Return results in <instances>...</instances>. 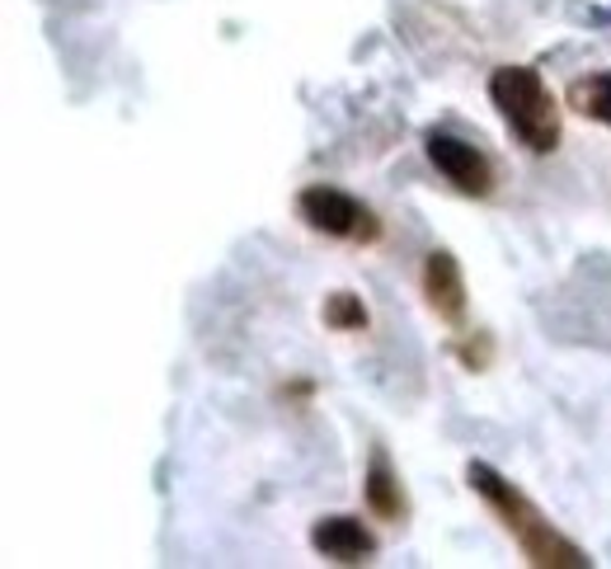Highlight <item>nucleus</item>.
<instances>
[{"instance_id":"1","label":"nucleus","mask_w":611,"mask_h":569,"mask_svg":"<svg viewBox=\"0 0 611 569\" xmlns=\"http://www.w3.org/2000/svg\"><path fill=\"white\" fill-rule=\"evenodd\" d=\"M466 485H470V495L499 518V527L512 537V546L522 551L527 565H537V569H593V556H588L579 541H569L560 527L522 495V485H512L503 470H495L489 461H466Z\"/></svg>"},{"instance_id":"2","label":"nucleus","mask_w":611,"mask_h":569,"mask_svg":"<svg viewBox=\"0 0 611 569\" xmlns=\"http://www.w3.org/2000/svg\"><path fill=\"white\" fill-rule=\"evenodd\" d=\"M489 104L499 109L512 142L531 155H550L560 146V104L537 67H495L489 71Z\"/></svg>"},{"instance_id":"3","label":"nucleus","mask_w":611,"mask_h":569,"mask_svg":"<svg viewBox=\"0 0 611 569\" xmlns=\"http://www.w3.org/2000/svg\"><path fill=\"white\" fill-rule=\"evenodd\" d=\"M297 217L315 235H329V241H344V245H377L386 231L377 212L339 184H306L297 193Z\"/></svg>"},{"instance_id":"4","label":"nucleus","mask_w":611,"mask_h":569,"mask_svg":"<svg viewBox=\"0 0 611 569\" xmlns=\"http://www.w3.org/2000/svg\"><path fill=\"white\" fill-rule=\"evenodd\" d=\"M424 151H428L432 170H438L442 180L461 193V199H489V193L499 189L495 161H489L476 142H466V136L447 132V128H428L424 132Z\"/></svg>"},{"instance_id":"5","label":"nucleus","mask_w":611,"mask_h":569,"mask_svg":"<svg viewBox=\"0 0 611 569\" xmlns=\"http://www.w3.org/2000/svg\"><path fill=\"white\" fill-rule=\"evenodd\" d=\"M419 283H424V302L428 311L438 316L442 325L457 329L466 321V273H461V260L451 250H432L428 260H424V273H419Z\"/></svg>"},{"instance_id":"6","label":"nucleus","mask_w":611,"mask_h":569,"mask_svg":"<svg viewBox=\"0 0 611 569\" xmlns=\"http://www.w3.org/2000/svg\"><path fill=\"white\" fill-rule=\"evenodd\" d=\"M310 551L325 556L334 565H367L377 556V537H371V527L353 514H329L310 527Z\"/></svg>"},{"instance_id":"7","label":"nucleus","mask_w":611,"mask_h":569,"mask_svg":"<svg viewBox=\"0 0 611 569\" xmlns=\"http://www.w3.org/2000/svg\"><path fill=\"white\" fill-rule=\"evenodd\" d=\"M363 499H367V514L377 522H405L409 518V499H405L400 470L390 466L386 447H371L367 470H363Z\"/></svg>"},{"instance_id":"8","label":"nucleus","mask_w":611,"mask_h":569,"mask_svg":"<svg viewBox=\"0 0 611 569\" xmlns=\"http://www.w3.org/2000/svg\"><path fill=\"white\" fill-rule=\"evenodd\" d=\"M564 100L579 118H588V123L611 128V71H588L579 81H569Z\"/></svg>"},{"instance_id":"9","label":"nucleus","mask_w":611,"mask_h":569,"mask_svg":"<svg viewBox=\"0 0 611 569\" xmlns=\"http://www.w3.org/2000/svg\"><path fill=\"white\" fill-rule=\"evenodd\" d=\"M320 321H325V329H334V335H363L371 325L358 292H329L325 306H320Z\"/></svg>"},{"instance_id":"10","label":"nucleus","mask_w":611,"mask_h":569,"mask_svg":"<svg viewBox=\"0 0 611 569\" xmlns=\"http://www.w3.org/2000/svg\"><path fill=\"white\" fill-rule=\"evenodd\" d=\"M451 353L461 358L466 372H489V363H495V335H485V329H476V335H466L451 344Z\"/></svg>"}]
</instances>
